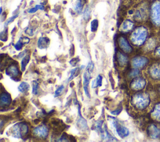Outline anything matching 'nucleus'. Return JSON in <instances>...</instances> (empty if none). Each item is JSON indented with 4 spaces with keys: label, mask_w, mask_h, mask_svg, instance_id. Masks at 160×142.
<instances>
[{
    "label": "nucleus",
    "mask_w": 160,
    "mask_h": 142,
    "mask_svg": "<svg viewBox=\"0 0 160 142\" xmlns=\"http://www.w3.org/2000/svg\"><path fill=\"white\" fill-rule=\"evenodd\" d=\"M148 34V30L144 27L141 26L136 28L131 36L132 43L136 45H141L146 41Z\"/></svg>",
    "instance_id": "obj_1"
},
{
    "label": "nucleus",
    "mask_w": 160,
    "mask_h": 142,
    "mask_svg": "<svg viewBox=\"0 0 160 142\" xmlns=\"http://www.w3.org/2000/svg\"><path fill=\"white\" fill-rule=\"evenodd\" d=\"M149 96L143 93H138L133 96L131 99V104L138 109H144L147 108L149 103Z\"/></svg>",
    "instance_id": "obj_2"
},
{
    "label": "nucleus",
    "mask_w": 160,
    "mask_h": 142,
    "mask_svg": "<svg viewBox=\"0 0 160 142\" xmlns=\"http://www.w3.org/2000/svg\"><path fill=\"white\" fill-rule=\"evenodd\" d=\"M110 118L111 119H109V121L112 129H114V131L121 138H123L126 137L129 134V131L128 128L120 124L116 118L112 117Z\"/></svg>",
    "instance_id": "obj_3"
},
{
    "label": "nucleus",
    "mask_w": 160,
    "mask_h": 142,
    "mask_svg": "<svg viewBox=\"0 0 160 142\" xmlns=\"http://www.w3.org/2000/svg\"><path fill=\"white\" fill-rule=\"evenodd\" d=\"M28 126L24 123H17L11 128V134L16 138H22L28 132Z\"/></svg>",
    "instance_id": "obj_4"
},
{
    "label": "nucleus",
    "mask_w": 160,
    "mask_h": 142,
    "mask_svg": "<svg viewBox=\"0 0 160 142\" xmlns=\"http://www.w3.org/2000/svg\"><path fill=\"white\" fill-rule=\"evenodd\" d=\"M151 19L155 24L160 25V1H157L152 5Z\"/></svg>",
    "instance_id": "obj_5"
},
{
    "label": "nucleus",
    "mask_w": 160,
    "mask_h": 142,
    "mask_svg": "<svg viewBox=\"0 0 160 142\" xmlns=\"http://www.w3.org/2000/svg\"><path fill=\"white\" fill-rule=\"evenodd\" d=\"M49 133V130L45 125H40L33 129V134L41 138H46Z\"/></svg>",
    "instance_id": "obj_6"
},
{
    "label": "nucleus",
    "mask_w": 160,
    "mask_h": 142,
    "mask_svg": "<svg viewBox=\"0 0 160 142\" xmlns=\"http://www.w3.org/2000/svg\"><path fill=\"white\" fill-rule=\"evenodd\" d=\"M118 42H119V47L124 52L126 53H129L132 51V47L131 46V45L129 44V43L126 40V38H124V37H121L119 38Z\"/></svg>",
    "instance_id": "obj_7"
},
{
    "label": "nucleus",
    "mask_w": 160,
    "mask_h": 142,
    "mask_svg": "<svg viewBox=\"0 0 160 142\" xmlns=\"http://www.w3.org/2000/svg\"><path fill=\"white\" fill-rule=\"evenodd\" d=\"M148 133L152 139H158L160 138V129L154 124H151L148 127Z\"/></svg>",
    "instance_id": "obj_8"
},
{
    "label": "nucleus",
    "mask_w": 160,
    "mask_h": 142,
    "mask_svg": "<svg viewBox=\"0 0 160 142\" xmlns=\"http://www.w3.org/2000/svg\"><path fill=\"white\" fill-rule=\"evenodd\" d=\"M146 85V81L142 78L135 79L131 84V89L134 90H140L144 88Z\"/></svg>",
    "instance_id": "obj_9"
},
{
    "label": "nucleus",
    "mask_w": 160,
    "mask_h": 142,
    "mask_svg": "<svg viewBox=\"0 0 160 142\" xmlns=\"http://www.w3.org/2000/svg\"><path fill=\"white\" fill-rule=\"evenodd\" d=\"M148 62V59L145 57H136L132 60V65L134 68H142Z\"/></svg>",
    "instance_id": "obj_10"
},
{
    "label": "nucleus",
    "mask_w": 160,
    "mask_h": 142,
    "mask_svg": "<svg viewBox=\"0 0 160 142\" xmlns=\"http://www.w3.org/2000/svg\"><path fill=\"white\" fill-rule=\"evenodd\" d=\"M90 78H91L90 73L86 71V72L83 74V88H84V91L86 95L88 98H90L89 92V84Z\"/></svg>",
    "instance_id": "obj_11"
},
{
    "label": "nucleus",
    "mask_w": 160,
    "mask_h": 142,
    "mask_svg": "<svg viewBox=\"0 0 160 142\" xmlns=\"http://www.w3.org/2000/svg\"><path fill=\"white\" fill-rule=\"evenodd\" d=\"M149 74L152 78L160 79V64H155L149 69Z\"/></svg>",
    "instance_id": "obj_12"
},
{
    "label": "nucleus",
    "mask_w": 160,
    "mask_h": 142,
    "mask_svg": "<svg viewBox=\"0 0 160 142\" xmlns=\"http://www.w3.org/2000/svg\"><path fill=\"white\" fill-rule=\"evenodd\" d=\"M11 103V97L8 93H2L0 98V104L1 107L9 106Z\"/></svg>",
    "instance_id": "obj_13"
},
{
    "label": "nucleus",
    "mask_w": 160,
    "mask_h": 142,
    "mask_svg": "<svg viewBox=\"0 0 160 142\" xmlns=\"http://www.w3.org/2000/svg\"><path fill=\"white\" fill-rule=\"evenodd\" d=\"M6 74L10 76L12 78H13L19 76V71L18 68L16 65L12 64L8 69H6Z\"/></svg>",
    "instance_id": "obj_14"
},
{
    "label": "nucleus",
    "mask_w": 160,
    "mask_h": 142,
    "mask_svg": "<svg viewBox=\"0 0 160 142\" xmlns=\"http://www.w3.org/2000/svg\"><path fill=\"white\" fill-rule=\"evenodd\" d=\"M133 26H134V24L131 21L126 20L121 24L120 30L122 32H128L132 29V28H133Z\"/></svg>",
    "instance_id": "obj_15"
},
{
    "label": "nucleus",
    "mask_w": 160,
    "mask_h": 142,
    "mask_svg": "<svg viewBox=\"0 0 160 142\" xmlns=\"http://www.w3.org/2000/svg\"><path fill=\"white\" fill-rule=\"evenodd\" d=\"M117 60L119 64L121 66L126 65L128 63L127 56L121 53H118L117 54Z\"/></svg>",
    "instance_id": "obj_16"
},
{
    "label": "nucleus",
    "mask_w": 160,
    "mask_h": 142,
    "mask_svg": "<svg viewBox=\"0 0 160 142\" xmlns=\"http://www.w3.org/2000/svg\"><path fill=\"white\" fill-rule=\"evenodd\" d=\"M79 118L78 120V125L79 126V128H81L82 130H85L88 129V124H87V122L85 120V119H84L82 118V116L81 115V113H79Z\"/></svg>",
    "instance_id": "obj_17"
},
{
    "label": "nucleus",
    "mask_w": 160,
    "mask_h": 142,
    "mask_svg": "<svg viewBox=\"0 0 160 142\" xmlns=\"http://www.w3.org/2000/svg\"><path fill=\"white\" fill-rule=\"evenodd\" d=\"M49 43V40L46 38H40L38 42V46L41 49L46 48Z\"/></svg>",
    "instance_id": "obj_18"
},
{
    "label": "nucleus",
    "mask_w": 160,
    "mask_h": 142,
    "mask_svg": "<svg viewBox=\"0 0 160 142\" xmlns=\"http://www.w3.org/2000/svg\"><path fill=\"white\" fill-rule=\"evenodd\" d=\"M29 39L28 38H26V37H24V38H21L18 42L17 43L14 45V48L17 49V50H20L23 45L26 43H29Z\"/></svg>",
    "instance_id": "obj_19"
},
{
    "label": "nucleus",
    "mask_w": 160,
    "mask_h": 142,
    "mask_svg": "<svg viewBox=\"0 0 160 142\" xmlns=\"http://www.w3.org/2000/svg\"><path fill=\"white\" fill-rule=\"evenodd\" d=\"M152 116L158 120H160V103L157 104L152 111Z\"/></svg>",
    "instance_id": "obj_20"
},
{
    "label": "nucleus",
    "mask_w": 160,
    "mask_h": 142,
    "mask_svg": "<svg viewBox=\"0 0 160 142\" xmlns=\"http://www.w3.org/2000/svg\"><path fill=\"white\" fill-rule=\"evenodd\" d=\"M84 4H85V0H78L75 5V8H74L75 11L78 13H80L82 10Z\"/></svg>",
    "instance_id": "obj_21"
},
{
    "label": "nucleus",
    "mask_w": 160,
    "mask_h": 142,
    "mask_svg": "<svg viewBox=\"0 0 160 142\" xmlns=\"http://www.w3.org/2000/svg\"><path fill=\"white\" fill-rule=\"evenodd\" d=\"M29 88H30L29 84L28 83H26V82H22L19 84V86L18 87V89H19V91L21 93H23L27 92L29 90Z\"/></svg>",
    "instance_id": "obj_22"
},
{
    "label": "nucleus",
    "mask_w": 160,
    "mask_h": 142,
    "mask_svg": "<svg viewBox=\"0 0 160 142\" xmlns=\"http://www.w3.org/2000/svg\"><path fill=\"white\" fill-rule=\"evenodd\" d=\"M102 76L101 75H98L97 76V78L93 80L92 81V84H91V87L94 88H96L98 86H101V84H102Z\"/></svg>",
    "instance_id": "obj_23"
},
{
    "label": "nucleus",
    "mask_w": 160,
    "mask_h": 142,
    "mask_svg": "<svg viewBox=\"0 0 160 142\" xmlns=\"http://www.w3.org/2000/svg\"><path fill=\"white\" fill-rule=\"evenodd\" d=\"M30 59V56L29 55H26L25 56L23 59L21 61V70L22 71H24L26 65L28 64V63H29Z\"/></svg>",
    "instance_id": "obj_24"
},
{
    "label": "nucleus",
    "mask_w": 160,
    "mask_h": 142,
    "mask_svg": "<svg viewBox=\"0 0 160 142\" xmlns=\"http://www.w3.org/2000/svg\"><path fill=\"white\" fill-rule=\"evenodd\" d=\"M79 73V69L78 68H74V69L71 70V71H70L71 76H70V77L69 78V79H68V81H69L71 80L72 78H74V77L77 76L78 75Z\"/></svg>",
    "instance_id": "obj_25"
},
{
    "label": "nucleus",
    "mask_w": 160,
    "mask_h": 142,
    "mask_svg": "<svg viewBox=\"0 0 160 142\" xmlns=\"http://www.w3.org/2000/svg\"><path fill=\"white\" fill-rule=\"evenodd\" d=\"M98 28V21L94 19L91 23V31L92 32H96Z\"/></svg>",
    "instance_id": "obj_26"
},
{
    "label": "nucleus",
    "mask_w": 160,
    "mask_h": 142,
    "mask_svg": "<svg viewBox=\"0 0 160 142\" xmlns=\"http://www.w3.org/2000/svg\"><path fill=\"white\" fill-rule=\"evenodd\" d=\"M39 91V84L37 81H34L32 84V93L34 94H37Z\"/></svg>",
    "instance_id": "obj_27"
},
{
    "label": "nucleus",
    "mask_w": 160,
    "mask_h": 142,
    "mask_svg": "<svg viewBox=\"0 0 160 142\" xmlns=\"http://www.w3.org/2000/svg\"><path fill=\"white\" fill-rule=\"evenodd\" d=\"M44 6H42V5H36V6L34 8H32L30 9H29L28 12L30 13H35L36 12L38 9H41V10H43L44 9Z\"/></svg>",
    "instance_id": "obj_28"
},
{
    "label": "nucleus",
    "mask_w": 160,
    "mask_h": 142,
    "mask_svg": "<svg viewBox=\"0 0 160 142\" xmlns=\"http://www.w3.org/2000/svg\"><path fill=\"white\" fill-rule=\"evenodd\" d=\"M90 18V9L89 7H87L84 12V18L85 20L88 21Z\"/></svg>",
    "instance_id": "obj_29"
},
{
    "label": "nucleus",
    "mask_w": 160,
    "mask_h": 142,
    "mask_svg": "<svg viewBox=\"0 0 160 142\" xmlns=\"http://www.w3.org/2000/svg\"><path fill=\"white\" fill-rule=\"evenodd\" d=\"M63 89H64V86H63V85L60 86L56 90L55 93H54V97H58V96H59L61 94V93L62 92Z\"/></svg>",
    "instance_id": "obj_30"
},
{
    "label": "nucleus",
    "mask_w": 160,
    "mask_h": 142,
    "mask_svg": "<svg viewBox=\"0 0 160 142\" xmlns=\"http://www.w3.org/2000/svg\"><path fill=\"white\" fill-rule=\"evenodd\" d=\"M94 69V64L92 62H89L86 67V71L91 73V72Z\"/></svg>",
    "instance_id": "obj_31"
},
{
    "label": "nucleus",
    "mask_w": 160,
    "mask_h": 142,
    "mask_svg": "<svg viewBox=\"0 0 160 142\" xmlns=\"http://www.w3.org/2000/svg\"><path fill=\"white\" fill-rule=\"evenodd\" d=\"M139 73V71L138 69H133L130 73V76L135 77L137 76Z\"/></svg>",
    "instance_id": "obj_32"
},
{
    "label": "nucleus",
    "mask_w": 160,
    "mask_h": 142,
    "mask_svg": "<svg viewBox=\"0 0 160 142\" xmlns=\"http://www.w3.org/2000/svg\"><path fill=\"white\" fill-rule=\"evenodd\" d=\"M79 61V59H78L77 58H72L70 61H69V63H70V64L72 65V66H75L76 64H77V63Z\"/></svg>",
    "instance_id": "obj_33"
},
{
    "label": "nucleus",
    "mask_w": 160,
    "mask_h": 142,
    "mask_svg": "<svg viewBox=\"0 0 160 142\" xmlns=\"http://www.w3.org/2000/svg\"><path fill=\"white\" fill-rule=\"evenodd\" d=\"M18 16V15H16V16H12V17H11V18H9V19L6 23V25H7V24H8L9 23H11L16 17Z\"/></svg>",
    "instance_id": "obj_34"
},
{
    "label": "nucleus",
    "mask_w": 160,
    "mask_h": 142,
    "mask_svg": "<svg viewBox=\"0 0 160 142\" xmlns=\"http://www.w3.org/2000/svg\"><path fill=\"white\" fill-rule=\"evenodd\" d=\"M121 108H118L117 110H116V111H111V113L112 114H114V115H117V114H118L120 112H121Z\"/></svg>",
    "instance_id": "obj_35"
},
{
    "label": "nucleus",
    "mask_w": 160,
    "mask_h": 142,
    "mask_svg": "<svg viewBox=\"0 0 160 142\" xmlns=\"http://www.w3.org/2000/svg\"><path fill=\"white\" fill-rule=\"evenodd\" d=\"M156 53L158 55H160V46L158 48V49L156 50Z\"/></svg>",
    "instance_id": "obj_36"
}]
</instances>
